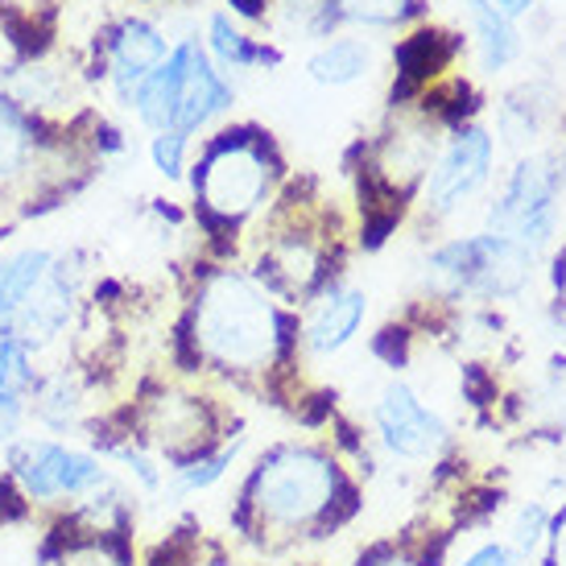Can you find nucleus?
I'll return each instance as SVG.
<instances>
[{
    "mask_svg": "<svg viewBox=\"0 0 566 566\" xmlns=\"http://www.w3.org/2000/svg\"><path fill=\"white\" fill-rule=\"evenodd\" d=\"M298 323L285 315L277 298L240 269H211L187 315V344L195 368L223 377H265L277 368Z\"/></svg>",
    "mask_w": 566,
    "mask_h": 566,
    "instance_id": "obj_1",
    "label": "nucleus"
},
{
    "mask_svg": "<svg viewBox=\"0 0 566 566\" xmlns=\"http://www.w3.org/2000/svg\"><path fill=\"white\" fill-rule=\"evenodd\" d=\"M347 475L318 442H277L256 459L240 484L237 521L261 537H302L323 530L344 501Z\"/></svg>",
    "mask_w": 566,
    "mask_h": 566,
    "instance_id": "obj_2",
    "label": "nucleus"
},
{
    "mask_svg": "<svg viewBox=\"0 0 566 566\" xmlns=\"http://www.w3.org/2000/svg\"><path fill=\"white\" fill-rule=\"evenodd\" d=\"M277 182V158L265 133L223 128L190 166L195 216L207 228H240L269 203Z\"/></svg>",
    "mask_w": 566,
    "mask_h": 566,
    "instance_id": "obj_3",
    "label": "nucleus"
},
{
    "mask_svg": "<svg viewBox=\"0 0 566 566\" xmlns=\"http://www.w3.org/2000/svg\"><path fill=\"white\" fill-rule=\"evenodd\" d=\"M0 455L17 496L50 517L66 513L71 504H80L87 492L116 475L92 442L54 439V434H21Z\"/></svg>",
    "mask_w": 566,
    "mask_h": 566,
    "instance_id": "obj_4",
    "label": "nucleus"
},
{
    "mask_svg": "<svg viewBox=\"0 0 566 566\" xmlns=\"http://www.w3.org/2000/svg\"><path fill=\"white\" fill-rule=\"evenodd\" d=\"M534 252L492 232H475V237H455L439 244L426 256V282L434 294L451 302L475 298L496 302L513 298L525 290L530 273H534Z\"/></svg>",
    "mask_w": 566,
    "mask_h": 566,
    "instance_id": "obj_5",
    "label": "nucleus"
},
{
    "mask_svg": "<svg viewBox=\"0 0 566 566\" xmlns=\"http://www.w3.org/2000/svg\"><path fill=\"white\" fill-rule=\"evenodd\" d=\"M120 434H128L149 455H158L166 472L228 442V434H220L216 406L187 389H145L128 406V426Z\"/></svg>",
    "mask_w": 566,
    "mask_h": 566,
    "instance_id": "obj_6",
    "label": "nucleus"
},
{
    "mask_svg": "<svg viewBox=\"0 0 566 566\" xmlns=\"http://www.w3.org/2000/svg\"><path fill=\"white\" fill-rule=\"evenodd\" d=\"M566 187V166L554 154H534L521 158L501 195L488 207V232L521 244L525 252H546L554 232H558V199Z\"/></svg>",
    "mask_w": 566,
    "mask_h": 566,
    "instance_id": "obj_7",
    "label": "nucleus"
},
{
    "mask_svg": "<svg viewBox=\"0 0 566 566\" xmlns=\"http://www.w3.org/2000/svg\"><path fill=\"white\" fill-rule=\"evenodd\" d=\"M492 161H496V142L492 133L480 125H459L451 142L442 145L430 170L422 178V211L430 220H447L459 207L475 199L492 178Z\"/></svg>",
    "mask_w": 566,
    "mask_h": 566,
    "instance_id": "obj_8",
    "label": "nucleus"
},
{
    "mask_svg": "<svg viewBox=\"0 0 566 566\" xmlns=\"http://www.w3.org/2000/svg\"><path fill=\"white\" fill-rule=\"evenodd\" d=\"M373 430L380 451L401 463H426L447 447L451 430L434 406H426L422 394L406 380H389L373 401Z\"/></svg>",
    "mask_w": 566,
    "mask_h": 566,
    "instance_id": "obj_9",
    "label": "nucleus"
},
{
    "mask_svg": "<svg viewBox=\"0 0 566 566\" xmlns=\"http://www.w3.org/2000/svg\"><path fill=\"white\" fill-rule=\"evenodd\" d=\"M83 273H87V265H83L80 252L54 249V261H50L46 277L33 290L30 306H25L13 323V331L25 344L38 347V352H46L50 344H59L66 331H71V323L80 315V302H83Z\"/></svg>",
    "mask_w": 566,
    "mask_h": 566,
    "instance_id": "obj_10",
    "label": "nucleus"
},
{
    "mask_svg": "<svg viewBox=\"0 0 566 566\" xmlns=\"http://www.w3.org/2000/svg\"><path fill=\"white\" fill-rule=\"evenodd\" d=\"M30 426L54 439H75L92 426V385L80 364L63 360L54 368H42L30 397Z\"/></svg>",
    "mask_w": 566,
    "mask_h": 566,
    "instance_id": "obj_11",
    "label": "nucleus"
},
{
    "mask_svg": "<svg viewBox=\"0 0 566 566\" xmlns=\"http://www.w3.org/2000/svg\"><path fill=\"white\" fill-rule=\"evenodd\" d=\"M368 318V294L352 282H331L323 294L306 302V318L298 327V339L311 356H335L360 335Z\"/></svg>",
    "mask_w": 566,
    "mask_h": 566,
    "instance_id": "obj_12",
    "label": "nucleus"
},
{
    "mask_svg": "<svg viewBox=\"0 0 566 566\" xmlns=\"http://www.w3.org/2000/svg\"><path fill=\"white\" fill-rule=\"evenodd\" d=\"M439 154V133L430 125V116H406L397 120V128L385 133V142L377 145V161H373V174H377L389 195H406V190L422 187L430 161Z\"/></svg>",
    "mask_w": 566,
    "mask_h": 566,
    "instance_id": "obj_13",
    "label": "nucleus"
},
{
    "mask_svg": "<svg viewBox=\"0 0 566 566\" xmlns=\"http://www.w3.org/2000/svg\"><path fill=\"white\" fill-rule=\"evenodd\" d=\"M42 377V352L17 331H0V451L30 434V397Z\"/></svg>",
    "mask_w": 566,
    "mask_h": 566,
    "instance_id": "obj_14",
    "label": "nucleus"
},
{
    "mask_svg": "<svg viewBox=\"0 0 566 566\" xmlns=\"http://www.w3.org/2000/svg\"><path fill=\"white\" fill-rule=\"evenodd\" d=\"M170 54V42L161 38L158 25H149L145 17H128L112 30L108 46H104V63H108V80L116 95L128 104V95L137 92V83L158 71Z\"/></svg>",
    "mask_w": 566,
    "mask_h": 566,
    "instance_id": "obj_15",
    "label": "nucleus"
},
{
    "mask_svg": "<svg viewBox=\"0 0 566 566\" xmlns=\"http://www.w3.org/2000/svg\"><path fill=\"white\" fill-rule=\"evenodd\" d=\"M237 104V87L223 80V71L211 59L207 50H195V63H190V75L182 83V95H178V108H174V133L182 137H199L207 125H216L223 112H232Z\"/></svg>",
    "mask_w": 566,
    "mask_h": 566,
    "instance_id": "obj_16",
    "label": "nucleus"
},
{
    "mask_svg": "<svg viewBox=\"0 0 566 566\" xmlns=\"http://www.w3.org/2000/svg\"><path fill=\"white\" fill-rule=\"evenodd\" d=\"M46 174V137L30 108L0 92V190Z\"/></svg>",
    "mask_w": 566,
    "mask_h": 566,
    "instance_id": "obj_17",
    "label": "nucleus"
},
{
    "mask_svg": "<svg viewBox=\"0 0 566 566\" xmlns=\"http://www.w3.org/2000/svg\"><path fill=\"white\" fill-rule=\"evenodd\" d=\"M195 50H199L195 38L170 46L166 63H161L158 71H149V75L137 83V92L128 95V108H133V116H137V125L142 128H149V133H166V128L174 125V108H178L182 83H187L190 63H195Z\"/></svg>",
    "mask_w": 566,
    "mask_h": 566,
    "instance_id": "obj_18",
    "label": "nucleus"
},
{
    "mask_svg": "<svg viewBox=\"0 0 566 566\" xmlns=\"http://www.w3.org/2000/svg\"><path fill=\"white\" fill-rule=\"evenodd\" d=\"M54 249L46 244H21V249L0 252V331H13L17 315L30 306L33 290L42 285Z\"/></svg>",
    "mask_w": 566,
    "mask_h": 566,
    "instance_id": "obj_19",
    "label": "nucleus"
},
{
    "mask_svg": "<svg viewBox=\"0 0 566 566\" xmlns=\"http://www.w3.org/2000/svg\"><path fill=\"white\" fill-rule=\"evenodd\" d=\"M463 13L472 21L475 33V54H480V71L484 75H496L509 63H517L521 54V33L513 25V17L501 13L496 4L488 0H463Z\"/></svg>",
    "mask_w": 566,
    "mask_h": 566,
    "instance_id": "obj_20",
    "label": "nucleus"
},
{
    "mask_svg": "<svg viewBox=\"0 0 566 566\" xmlns=\"http://www.w3.org/2000/svg\"><path fill=\"white\" fill-rule=\"evenodd\" d=\"M240 455H244V434L220 442L216 451L190 459V463H182V468H170V472H166L161 496H166L170 504L190 501V496H203V492H211L216 484H223V475L237 468Z\"/></svg>",
    "mask_w": 566,
    "mask_h": 566,
    "instance_id": "obj_21",
    "label": "nucleus"
},
{
    "mask_svg": "<svg viewBox=\"0 0 566 566\" xmlns=\"http://www.w3.org/2000/svg\"><path fill=\"white\" fill-rule=\"evenodd\" d=\"M207 50L216 54V63L223 71H256V66H277L282 50H273L269 42H256L249 33L232 25L228 13H216L207 21Z\"/></svg>",
    "mask_w": 566,
    "mask_h": 566,
    "instance_id": "obj_22",
    "label": "nucleus"
},
{
    "mask_svg": "<svg viewBox=\"0 0 566 566\" xmlns=\"http://www.w3.org/2000/svg\"><path fill=\"white\" fill-rule=\"evenodd\" d=\"M368 71H373V46L364 38H327L306 63V75L323 87H352Z\"/></svg>",
    "mask_w": 566,
    "mask_h": 566,
    "instance_id": "obj_23",
    "label": "nucleus"
},
{
    "mask_svg": "<svg viewBox=\"0 0 566 566\" xmlns=\"http://www.w3.org/2000/svg\"><path fill=\"white\" fill-rule=\"evenodd\" d=\"M59 525H66V534L59 542V558L50 566H133L125 534H92V530H80L71 521H59Z\"/></svg>",
    "mask_w": 566,
    "mask_h": 566,
    "instance_id": "obj_24",
    "label": "nucleus"
},
{
    "mask_svg": "<svg viewBox=\"0 0 566 566\" xmlns=\"http://www.w3.org/2000/svg\"><path fill=\"white\" fill-rule=\"evenodd\" d=\"M451 59H455V42H451V33H439V30L409 33L406 42L397 46V71L409 83L434 80L439 71H447Z\"/></svg>",
    "mask_w": 566,
    "mask_h": 566,
    "instance_id": "obj_25",
    "label": "nucleus"
},
{
    "mask_svg": "<svg viewBox=\"0 0 566 566\" xmlns=\"http://www.w3.org/2000/svg\"><path fill=\"white\" fill-rule=\"evenodd\" d=\"M339 25H364V30H397L422 13V0H335Z\"/></svg>",
    "mask_w": 566,
    "mask_h": 566,
    "instance_id": "obj_26",
    "label": "nucleus"
},
{
    "mask_svg": "<svg viewBox=\"0 0 566 566\" xmlns=\"http://www.w3.org/2000/svg\"><path fill=\"white\" fill-rule=\"evenodd\" d=\"M277 21L294 38L327 42L339 25V13H335V0H277Z\"/></svg>",
    "mask_w": 566,
    "mask_h": 566,
    "instance_id": "obj_27",
    "label": "nucleus"
},
{
    "mask_svg": "<svg viewBox=\"0 0 566 566\" xmlns=\"http://www.w3.org/2000/svg\"><path fill=\"white\" fill-rule=\"evenodd\" d=\"M149 161H154V170L166 178V182H182L190 170V137H182V133H174V128H166V133H149Z\"/></svg>",
    "mask_w": 566,
    "mask_h": 566,
    "instance_id": "obj_28",
    "label": "nucleus"
},
{
    "mask_svg": "<svg viewBox=\"0 0 566 566\" xmlns=\"http://www.w3.org/2000/svg\"><path fill=\"white\" fill-rule=\"evenodd\" d=\"M546 534H551V513L542 504H521L513 513V525H509V546L530 558L546 542Z\"/></svg>",
    "mask_w": 566,
    "mask_h": 566,
    "instance_id": "obj_29",
    "label": "nucleus"
},
{
    "mask_svg": "<svg viewBox=\"0 0 566 566\" xmlns=\"http://www.w3.org/2000/svg\"><path fill=\"white\" fill-rule=\"evenodd\" d=\"M459 566H530V558L513 551L509 542H480L459 558Z\"/></svg>",
    "mask_w": 566,
    "mask_h": 566,
    "instance_id": "obj_30",
    "label": "nucleus"
},
{
    "mask_svg": "<svg viewBox=\"0 0 566 566\" xmlns=\"http://www.w3.org/2000/svg\"><path fill=\"white\" fill-rule=\"evenodd\" d=\"M228 4H232V13L244 17V21H265L273 0H228Z\"/></svg>",
    "mask_w": 566,
    "mask_h": 566,
    "instance_id": "obj_31",
    "label": "nucleus"
},
{
    "mask_svg": "<svg viewBox=\"0 0 566 566\" xmlns=\"http://www.w3.org/2000/svg\"><path fill=\"white\" fill-rule=\"evenodd\" d=\"M551 563L566 566V513L554 521V534H551Z\"/></svg>",
    "mask_w": 566,
    "mask_h": 566,
    "instance_id": "obj_32",
    "label": "nucleus"
},
{
    "mask_svg": "<svg viewBox=\"0 0 566 566\" xmlns=\"http://www.w3.org/2000/svg\"><path fill=\"white\" fill-rule=\"evenodd\" d=\"M488 4H496V9L509 13L513 21H517L521 13H530V9H534V0H488Z\"/></svg>",
    "mask_w": 566,
    "mask_h": 566,
    "instance_id": "obj_33",
    "label": "nucleus"
},
{
    "mask_svg": "<svg viewBox=\"0 0 566 566\" xmlns=\"http://www.w3.org/2000/svg\"><path fill=\"white\" fill-rule=\"evenodd\" d=\"M554 290H558V302L566 306V249L558 252V261H554Z\"/></svg>",
    "mask_w": 566,
    "mask_h": 566,
    "instance_id": "obj_34",
    "label": "nucleus"
}]
</instances>
